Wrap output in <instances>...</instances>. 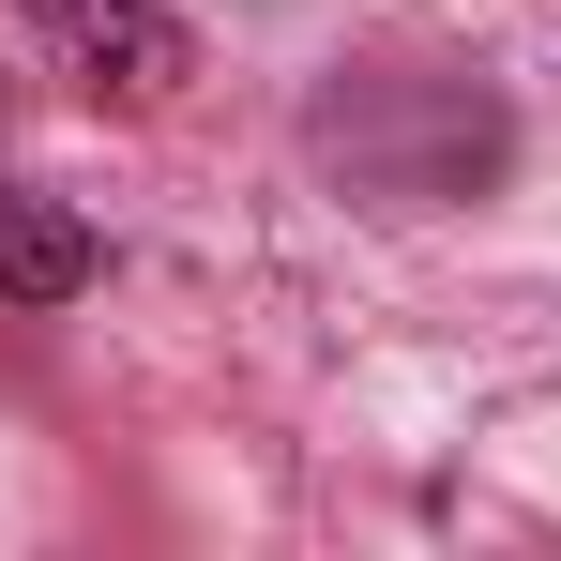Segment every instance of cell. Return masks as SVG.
Segmentation results:
<instances>
[{"mask_svg":"<svg viewBox=\"0 0 561 561\" xmlns=\"http://www.w3.org/2000/svg\"><path fill=\"white\" fill-rule=\"evenodd\" d=\"M77 288H92V228L61 197L0 183V304H77Z\"/></svg>","mask_w":561,"mask_h":561,"instance_id":"7a4b0ae2","label":"cell"},{"mask_svg":"<svg viewBox=\"0 0 561 561\" xmlns=\"http://www.w3.org/2000/svg\"><path fill=\"white\" fill-rule=\"evenodd\" d=\"M15 15L46 31L61 77H92V92H122V106H152L183 77V15H168V0H15Z\"/></svg>","mask_w":561,"mask_h":561,"instance_id":"6da1fadb","label":"cell"}]
</instances>
